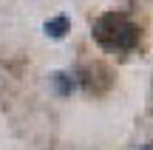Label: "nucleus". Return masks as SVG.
<instances>
[{"instance_id":"1","label":"nucleus","mask_w":153,"mask_h":150,"mask_svg":"<svg viewBox=\"0 0 153 150\" xmlns=\"http://www.w3.org/2000/svg\"><path fill=\"white\" fill-rule=\"evenodd\" d=\"M94 40L108 51H133L139 43V26L131 23L122 11H108L102 14L91 28Z\"/></svg>"},{"instance_id":"2","label":"nucleus","mask_w":153,"mask_h":150,"mask_svg":"<svg viewBox=\"0 0 153 150\" xmlns=\"http://www.w3.org/2000/svg\"><path fill=\"white\" fill-rule=\"evenodd\" d=\"M43 31H45V37H51V40H62L68 31H71V20H68V14H57V17H51V20H45Z\"/></svg>"},{"instance_id":"3","label":"nucleus","mask_w":153,"mask_h":150,"mask_svg":"<svg viewBox=\"0 0 153 150\" xmlns=\"http://www.w3.org/2000/svg\"><path fill=\"white\" fill-rule=\"evenodd\" d=\"M51 85H54L57 96H71L74 88H76V79H74V74H68V71H54L51 74Z\"/></svg>"},{"instance_id":"4","label":"nucleus","mask_w":153,"mask_h":150,"mask_svg":"<svg viewBox=\"0 0 153 150\" xmlns=\"http://www.w3.org/2000/svg\"><path fill=\"white\" fill-rule=\"evenodd\" d=\"M142 150H153V145H145V147H142Z\"/></svg>"}]
</instances>
